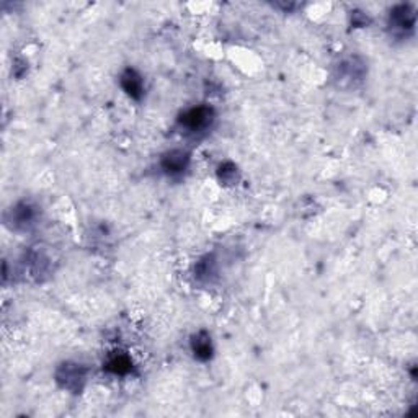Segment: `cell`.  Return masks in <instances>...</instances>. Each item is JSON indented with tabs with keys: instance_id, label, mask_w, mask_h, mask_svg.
Wrapping results in <instances>:
<instances>
[{
	"instance_id": "5",
	"label": "cell",
	"mask_w": 418,
	"mask_h": 418,
	"mask_svg": "<svg viewBox=\"0 0 418 418\" xmlns=\"http://www.w3.org/2000/svg\"><path fill=\"white\" fill-rule=\"evenodd\" d=\"M389 25L395 33L405 34L412 32L415 27V12L412 10L410 5H397L394 10H391Z\"/></svg>"
},
{
	"instance_id": "3",
	"label": "cell",
	"mask_w": 418,
	"mask_h": 418,
	"mask_svg": "<svg viewBox=\"0 0 418 418\" xmlns=\"http://www.w3.org/2000/svg\"><path fill=\"white\" fill-rule=\"evenodd\" d=\"M87 371L82 364L77 363H62L56 369V381L62 389H67L74 394H79L85 384Z\"/></svg>"
},
{
	"instance_id": "8",
	"label": "cell",
	"mask_w": 418,
	"mask_h": 418,
	"mask_svg": "<svg viewBox=\"0 0 418 418\" xmlns=\"http://www.w3.org/2000/svg\"><path fill=\"white\" fill-rule=\"evenodd\" d=\"M103 369L115 374V376H126V374L131 373L132 361L131 358L124 355V353H115V355H111L108 360H106V363L103 364Z\"/></svg>"
},
{
	"instance_id": "7",
	"label": "cell",
	"mask_w": 418,
	"mask_h": 418,
	"mask_svg": "<svg viewBox=\"0 0 418 418\" xmlns=\"http://www.w3.org/2000/svg\"><path fill=\"white\" fill-rule=\"evenodd\" d=\"M189 347H191V353L196 360L209 361L211 358H213L214 353L213 342H211V335L206 330H201L193 335L191 342H189Z\"/></svg>"
},
{
	"instance_id": "2",
	"label": "cell",
	"mask_w": 418,
	"mask_h": 418,
	"mask_svg": "<svg viewBox=\"0 0 418 418\" xmlns=\"http://www.w3.org/2000/svg\"><path fill=\"white\" fill-rule=\"evenodd\" d=\"M38 216H40L38 206H34L32 201H19L7 213V224L12 229L28 231L36 224Z\"/></svg>"
},
{
	"instance_id": "10",
	"label": "cell",
	"mask_w": 418,
	"mask_h": 418,
	"mask_svg": "<svg viewBox=\"0 0 418 418\" xmlns=\"http://www.w3.org/2000/svg\"><path fill=\"white\" fill-rule=\"evenodd\" d=\"M218 176L224 185H234L239 180V170L232 162H224L222 165H219Z\"/></svg>"
},
{
	"instance_id": "6",
	"label": "cell",
	"mask_w": 418,
	"mask_h": 418,
	"mask_svg": "<svg viewBox=\"0 0 418 418\" xmlns=\"http://www.w3.org/2000/svg\"><path fill=\"white\" fill-rule=\"evenodd\" d=\"M119 84H121L124 92L135 100H141L142 95H144V80L135 69L129 67L126 71H123L121 77H119Z\"/></svg>"
},
{
	"instance_id": "1",
	"label": "cell",
	"mask_w": 418,
	"mask_h": 418,
	"mask_svg": "<svg viewBox=\"0 0 418 418\" xmlns=\"http://www.w3.org/2000/svg\"><path fill=\"white\" fill-rule=\"evenodd\" d=\"M213 118H214L213 108L208 105H200V106H193V108L185 111V113L178 118V124L185 132L198 135V132L205 131V129L209 128Z\"/></svg>"
},
{
	"instance_id": "9",
	"label": "cell",
	"mask_w": 418,
	"mask_h": 418,
	"mask_svg": "<svg viewBox=\"0 0 418 418\" xmlns=\"http://www.w3.org/2000/svg\"><path fill=\"white\" fill-rule=\"evenodd\" d=\"M218 275V265L214 257H205L195 265V278L198 281H211Z\"/></svg>"
},
{
	"instance_id": "4",
	"label": "cell",
	"mask_w": 418,
	"mask_h": 418,
	"mask_svg": "<svg viewBox=\"0 0 418 418\" xmlns=\"http://www.w3.org/2000/svg\"><path fill=\"white\" fill-rule=\"evenodd\" d=\"M162 170L170 176H178L185 174L189 167V152L182 149L169 150L162 155L161 161Z\"/></svg>"
}]
</instances>
